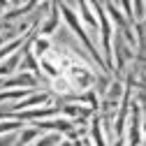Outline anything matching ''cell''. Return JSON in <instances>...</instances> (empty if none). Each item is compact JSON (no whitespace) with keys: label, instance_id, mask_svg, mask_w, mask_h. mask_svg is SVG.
I'll return each mask as SVG.
<instances>
[{"label":"cell","instance_id":"1","mask_svg":"<svg viewBox=\"0 0 146 146\" xmlns=\"http://www.w3.org/2000/svg\"><path fill=\"white\" fill-rule=\"evenodd\" d=\"M58 137L56 135H51V137H46V139H42V144H37V146H53V141H56Z\"/></svg>","mask_w":146,"mask_h":146}]
</instances>
